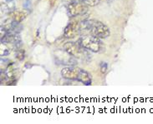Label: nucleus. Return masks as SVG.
I'll list each match as a JSON object with an SVG mask.
<instances>
[{"instance_id":"f257e3e1","label":"nucleus","mask_w":153,"mask_h":124,"mask_svg":"<svg viewBox=\"0 0 153 124\" xmlns=\"http://www.w3.org/2000/svg\"><path fill=\"white\" fill-rule=\"evenodd\" d=\"M80 33L83 35L91 34L95 37L103 39L110 36L111 32L106 25L96 20L83 21L80 23Z\"/></svg>"},{"instance_id":"1a4fd4ad","label":"nucleus","mask_w":153,"mask_h":124,"mask_svg":"<svg viewBox=\"0 0 153 124\" xmlns=\"http://www.w3.org/2000/svg\"><path fill=\"white\" fill-rule=\"evenodd\" d=\"M82 3L86 4L87 6H91V7H95L96 5H98L100 0H80Z\"/></svg>"},{"instance_id":"39448f33","label":"nucleus","mask_w":153,"mask_h":124,"mask_svg":"<svg viewBox=\"0 0 153 124\" xmlns=\"http://www.w3.org/2000/svg\"><path fill=\"white\" fill-rule=\"evenodd\" d=\"M68 12L70 13V15L72 17L81 16L88 12V7L86 4L82 3L81 1L74 2V3H71L68 6Z\"/></svg>"},{"instance_id":"9d476101","label":"nucleus","mask_w":153,"mask_h":124,"mask_svg":"<svg viewBox=\"0 0 153 124\" xmlns=\"http://www.w3.org/2000/svg\"><path fill=\"white\" fill-rule=\"evenodd\" d=\"M100 72H101L102 73H105L107 72L108 65L106 62H101L100 65Z\"/></svg>"},{"instance_id":"6e6552de","label":"nucleus","mask_w":153,"mask_h":124,"mask_svg":"<svg viewBox=\"0 0 153 124\" xmlns=\"http://www.w3.org/2000/svg\"><path fill=\"white\" fill-rule=\"evenodd\" d=\"M28 14H29V12L25 9H15L13 12H10V15H11L13 20L18 22V23H20L21 21L24 20Z\"/></svg>"},{"instance_id":"20e7f679","label":"nucleus","mask_w":153,"mask_h":124,"mask_svg":"<svg viewBox=\"0 0 153 124\" xmlns=\"http://www.w3.org/2000/svg\"><path fill=\"white\" fill-rule=\"evenodd\" d=\"M64 49L66 51L67 53L72 55L73 57L77 58H83L85 55V50L82 46L77 43L74 42H68L66 43H65L64 45Z\"/></svg>"},{"instance_id":"f03ea898","label":"nucleus","mask_w":153,"mask_h":124,"mask_svg":"<svg viewBox=\"0 0 153 124\" xmlns=\"http://www.w3.org/2000/svg\"><path fill=\"white\" fill-rule=\"evenodd\" d=\"M61 76L64 79L68 80H75L82 83L85 85H91V74L82 68H76L75 66H70L65 68L61 71Z\"/></svg>"},{"instance_id":"0eeeda50","label":"nucleus","mask_w":153,"mask_h":124,"mask_svg":"<svg viewBox=\"0 0 153 124\" xmlns=\"http://www.w3.org/2000/svg\"><path fill=\"white\" fill-rule=\"evenodd\" d=\"M65 36L68 38H74L79 34H81L80 33V25L75 22L71 23L67 25L64 31Z\"/></svg>"},{"instance_id":"7ed1b4c3","label":"nucleus","mask_w":153,"mask_h":124,"mask_svg":"<svg viewBox=\"0 0 153 124\" xmlns=\"http://www.w3.org/2000/svg\"><path fill=\"white\" fill-rule=\"evenodd\" d=\"M78 43L84 48L93 53L100 54L105 52V45L100 41V38L95 37L91 34L82 35L78 40Z\"/></svg>"},{"instance_id":"9b49d317","label":"nucleus","mask_w":153,"mask_h":124,"mask_svg":"<svg viewBox=\"0 0 153 124\" xmlns=\"http://www.w3.org/2000/svg\"><path fill=\"white\" fill-rule=\"evenodd\" d=\"M7 2H11V1H13V0H6Z\"/></svg>"},{"instance_id":"423d86ee","label":"nucleus","mask_w":153,"mask_h":124,"mask_svg":"<svg viewBox=\"0 0 153 124\" xmlns=\"http://www.w3.org/2000/svg\"><path fill=\"white\" fill-rule=\"evenodd\" d=\"M55 58H56L57 62L61 63V64H65V65L74 66L75 63H77V61L75 60V57H73L69 53H67L65 49L56 51L55 52Z\"/></svg>"}]
</instances>
